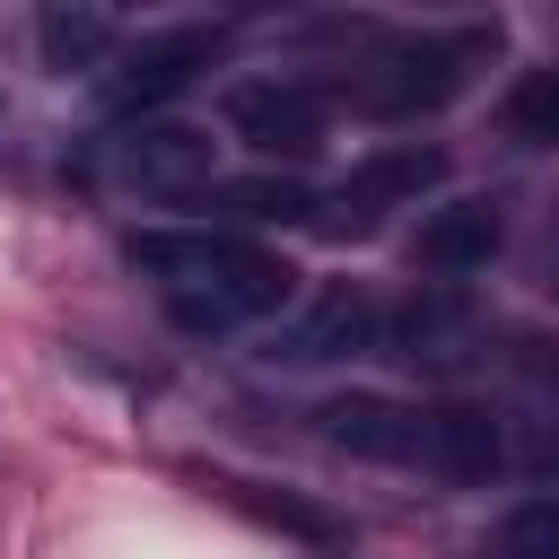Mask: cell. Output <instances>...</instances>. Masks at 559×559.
Segmentation results:
<instances>
[{
  "mask_svg": "<svg viewBox=\"0 0 559 559\" xmlns=\"http://www.w3.org/2000/svg\"><path fill=\"white\" fill-rule=\"evenodd\" d=\"M114 166L131 192L148 201H201L218 183V140L201 122H166V114H140L122 140H114Z\"/></svg>",
  "mask_w": 559,
  "mask_h": 559,
  "instance_id": "cell-4",
  "label": "cell"
},
{
  "mask_svg": "<svg viewBox=\"0 0 559 559\" xmlns=\"http://www.w3.org/2000/svg\"><path fill=\"white\" fill-rule=\"evenodd\" d=\"M201 201H218V218H236V227H288V218H306V210H314V192H306L297 175H245V183H210Z\"/></svg>",
  "mask_w": 559,
  "mask_h": 559,
  "instance_id": "cell-13",
  "label": "cell"
},
{
  "mask_svg": "<svg viewBox=\"0 0 559 559\" xmlns=\"http://www.w3.org/2000/svg\"><path fill=\"white\" fill-rule=\"evenodd\" d=\"M314 428H323V445H341V454H358V463H411L419 411L393 402V393H332V402L314 411Z\"/></svg>",
  "mask_w": 559,
  "mask_h": 559,
  "instance_id": "cell-11",
  "label": "cell"
},
{
  "mask_svg": "<svg viewBox=\"0 0 559 559\" xmlns=\"http://www.w3.org/2000/svg\"><path fill=\"white\" fill-rule=\"evenodd\" d=\"M245 507H253V515H271V524H288V533H306V542H341V524H332L323 507H297V498H271V489H245Z\"/></svg>",
  "mask_w": 559,
  "mask_h": 559,
  "instance_id": "cell-16",
  "label": "cell"
},
{
  "mask_svg": "<svg viewBox=\"0 0 559 559\" xmlns=\"http://www.w3.org/2000/svg\"><path fill=\"white\" fill-rule=\"evenodd\" d=\"M498 245H507V210H498L489 192H463V201H437V210L419 218L411 262L437 271V280H472V271L498 262Z\"/></svg>",
  "mask_w": 559,
  "mask_h": 559,
  "instance_id": "cell-10",
  "label": "cell"
},
{
  "mask_svg": "<svg viewBox=\"0 0 559 559\" xmlns=\"http://www.w3.org/2000/svg\"><path fill=\"white\" fill-rule=\"evenodd\" d=\"M323 96L306 87V79H236L227 87V131L253 148V157H314L323 148Z\"/></svg>",
  "mask_w": 559,
  "mask_h": 559,
  "instance_id": "cell-5",
  "label": "cell"
},
{
  "mask_svg": "<svg viewBox=\"0 0 559 559\" xmlns=\"http://www.w3.org/2000/svg\"><path fill=\"white\" fill-rule=\"evenodd\" d=\"M376 349L419 367V376H472L489 358V314L472 288H411L384 323H376Z\"/></svg>",
  "mask_w": 559,
  "mask_h": 559,
  "instance_id": "cell-3",
  "label": "cell"
},
{
  "mask_svg": "<svg viewBox=\"0 0 559 559\" xmlns=\"http://www.w3.org/2000/svg\"><path fill=\"white\" fill-rule=\"evenodd\" d=\"M498 550H507V559H559V489L533 498V507H515V515L498 524Z\"/></svg>",
  "mask_w": 559,
  "mask_h": 559,
  "instance_id": "cell-15",
  "label": "cell"
},
{
  "mask_svg": "<svg viewBox=\"0 0 559 559\" xmlns=\"http://www.w3.org/2000/svg\"><path fill=\"white\" fill-rule=\"evenodd\" d=\"M437 183H445V148H419V140L376 148V157H358V166H349V183L332 192L323 236H376V218H384V210H402V201H419V192H437Z\"/></svg>",
  "mask_w": 559,
  "mask_h": 559,
  "instance_id": "cell-6",
  "label": "cell"
},
{
  "mask_svg": "<svg viewBox=\"0 0 559 559\" xmlns=\"http://www.w3.org/2000/svg\"><path fill=\"white\" fill-rule=\"evenodd\" d=\"M114 44H122L114 17L87 9V0H52V9H35V52H44V70H96Z\"/></svg>",
  "mask_w": 559,
  "mask_h": 559,
  "instance_id": "cell-12",
  "label": "cell"
},
{
  "mask_svg": "<svg viewBox=\"0 0 559 559\" xmlns=\"http://www.w3.org/2000/svg\"><path fill=\"white\" fill-rule=\"evenodd\" d=\"M131 262L166 288V314L192 341L236 332L253 314H280L297 297V271L253 236H131Z\"/></svg>",
  "mask_w": 559,
  "mask_h": 559,
  "instance_id": "cell-1",
  "label": "cell"
},
{
  "mask_svg": "<svg viewBox=\"0 0 559 559\" xmlns=\"http://www.w3.org/2000/svg\"><path fill=\"white\" fill-rule=\"evenodd\" d=\"M507 140L559 148V61H550V70H524V79L507 87Z\"/></svg>",
  "mask_w": 559,
  "mask_h": 559,
  "instance_id": "cell-14",
  "label": "cell"
},
{
  "mask_svg": "<svg viewBox=\"0 0 559 559\" xmlns=\"http://www.w3.org/2000/svg\"><path fill=\"white\" fill-rule=\"evenodd\" d=\"M507 463H524L533 480H559V411L524 428V445H507Z\"/></svg>",
  "mask_w": 559,
  "mask_h": 559,
  "instance_id": "cell-17",
  "label": "cell"
},
{
  "mask_svg": "<svg viewBox=\"0 0 559 559\" xmlns=\"http://www.w3.org/2000/svg\"><path fill=\"white\" fill-rule=\"evenodd\" d=\"M210 61H218V26L183 17V26H157V35H140V44H122V61H114L105 96H114L122 114H148V105L183 96V87H192Z\"/></svg>",
  "mask_w": 559,
  "mask_h": 559,
  "instance_id": "cell-7",
  "label": "cell"
},
{
  "mask_svg": "<svg viewBox=\"0 0 559 559\" xmlns=\"http://www.w3.org/2000/svg\"><path fill=\"white\" fill-rule=\"evenodd\" d=\"M411 463L437 472L445 489H489V480L507 472V428H498L480 402H437V411H419Z\"/></svg>",
  "mask_w": 559,
  "mask_h": 559,
  "instance_id": "cell-9",
  "label": "cell"
},
{
  "mask_svg": "<svg viewBox=\"0 0 559 559\" xmlns=\"http://www.w3.org/2000/svg\"><path fill=\"white\" fill-rule=\"evenodd\" d=\"M542 288H550V297H559V210H550V218H542Z\"/></svg>",
  "mask_w": 559,
  "mask_h": 559,
  "instance_id": "cell-18",
  "label": "cell"
},
{
  "mask_svg": "<svg viewBox=\"0 0 559 559\" xmlns=\"http://www.w3.org/2000/svg\"><path fill=\"white\" fill-rule=\"evenodd\" d=\"M376 297L367 288H314L280 332H271V367H332V358H358V349H376Z\"/></svg>",
  "mask_w": 559,
  "mask_h": 559,
  "instance_id": "cell-8",
  "label": "cell"
},
{
  "mask_svg": "<svg viewBox=\"0 0 559 559\" xmlns=\"http://www.w3.org/2000/svg\"><path fill=\"white\" fill-rule=\"evenodd\" d=\"M498 52V26H428V35H402L367 61V114L384 122H411V114H437L472 87V70Z\"/></svg>",
  "mask_w": 559,
  "mask_h": 559,
  "instance_id": "cell-2",
  "label": "cell"
}]
</instances>
